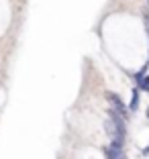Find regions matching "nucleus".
I'll use <instances>...</instances> for the list:
<instances>
[{"instance_id": "1", "label": "nucleus", "mask_w": 149, "mask_h": 159, "mask_svg": "<svg viewBox=\"0 0 149 159\" xmlns=\"http://www.w3.org/2000/svg\"><path fill=\"white\" fill-rule=\"evenodd\" d=\"M106 100L112 104V110H114V112H119L123 118L129 116V108L125 106V102L121 100V96H119V94H114V92H106Z\"/></svg>"}, {"instance_id": "2", "label": "nucleus", "mask_w": 149, "mask_h": 159, "mask_svg": "<svg viewBox=\"0 0 149 159\" xmlns=\"http://www.w3.org/2000/svg\"><path fill=\"white\" fill-rule=\"evenodd\" d=\"M102 153H104V157H106V159H127V155H125V151H123V147L114 145V143L106 145V147L102 149Z\"/></svg>"}, {"instance_id": "3", "label": "nucleus", "mask_w": 149, "mask_h": 159, "mask_svg": "<svg viewBox=\"0 0 149 159\" xmlns=\"http://www.w3.org/2000/svg\"><path fill=\"white\" fill-rule=\"evenodd\" d=\"M139 108V90H133V98H131L129 110H137Z\"/></svg>"}, {"instance_id": "4", "label": "nucleus", "mask_w": 149, "mask_h": 159, "mask_svg": "<svg viewBox=\"0 0 149 159\" xmlns=\"http://www.w3.org/2000/svg\"><path fill=\"white\" fill-rule=\"evenodd\" d=\"M139 88L145 90V92H149V75H145V78L139 82Z\"/></svg>"}, {"instance_id": "5", "label": "nucleus", "mask_w": 149, "mask_h": 159, "mask_svg": "<svg viewBox=\"0 0 149 159\" xmlns=\"http://www.w3.org/2000/svg\"><path fill=\"white\" fill-rule=\"evenodd\" d=\"M145 27H147V33H149V14L145 16Z\"/></svg>"}, {"instance_id": "6", "label": "nucleus", "mask_w": 149, "mask_h": 159, "mask_svg": "<svg viewBox=\"0 0 149 159\" xmlns=\"http://www.w3.org/2000/svg\"><path fill=\"white\" fill-rule=\"evenodd\" d=\"M143 155H145V157H147V155H149V145H147V147H145V149H143Z\"/></svg>"}, {"instance_id": "7", "label": "nucleus", "mask_w": 149, "mask_h": 159, "mask_svg": "<svg viewBox=\"0 0 149 159\" xmlns=\"http://www.w3.org/2000/svg\"><path fill=\"white\" fill-rule=\"evenodd\" d=\"M147 118H149V106H147Z\"/></svg>"}, {"instance_id": "8", "label": "nucleus", "mask_w": 149, "mask_h": 159, "mask_svg": "<svg viewBox=\"0 0 149 159\" xmlns=\"http://www.w3.org/2000/svg\"><path fill=\"white\" fill-rule=\"evenodd\" d=\"M147 4H149V0H147Z\"/></svg>"}]
</instances>
